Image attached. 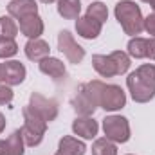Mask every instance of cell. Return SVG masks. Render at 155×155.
Segmentation results:
<instances>
[{"label": "cell", "mask_w": 155, "mask_h": 155, "mask_svg": "<svg viewBox=\"0 0 155 155\" xmlns=\"http://www.w3.org/2000/svg\"><path fill=\"white\" fill-rule=\"evenodd\" d=\"M126 105V96L123 92L121 87L117 85H105L101 87V92H99V107L108 110V112H114L119 110Z\"/></svg>", "instance_id": "cell-6"}, {"label": "cell", "mask_w": 155, "mask_h": 155, "mask_svg": "<svg viewBox=\"0 0 155 155\" xmlns=\"http://www.w3.org/2000/svg\"><path fill=\"white\" fill-rule=\"evenodd\" d=\"M7 11L11 16L22 20L25 16H31V15H38V5L35 0H13L9 5H7Z\"/></svg>", "instance_id": "cell-12"}, {"label": "cell", "mask_w": 155, "mask_h": 155, "mask_svg": "<svg viewBox=\"0 0 155 155\" xmlns=\"http://www.w3.org/2000/svg\"><path fill=\"white\" fill-rule=\"evenodd\" d=\"M143 2H146V4H152V2H153V0H143Z\"/></svg>", "instance_id": "cell-33"}, {"label": "cell", "mask_w": 155, "mask_h": 155, "mask_svg": "<svg viewBox=\"0 0 155 155\" xmlns=\"http://www.w3.org/2000/svg\"><path fill=\"white\" fill-rule=\"evenodd\" d=\"M85 150H87V146L81 141H78L74 137L67 135V137H61V141L58 144L56 155H83Z\"/></svg>", "instance_id": "cell-17"}, {"label": "cell", "mask_w": 155, "mask_h": 155, "mask_svg": "<svg viewBox=\"0 0 155 155\" xmlns=\"http://www.w3.org/2000/svg\"><path fill=\"white\" fill-rule=\"evenodd\" d=\"M152 9H153V11H155V0H153V2H152Z\"/></svg>", "instance_id": "cell-32"}, {"label": "cell", "mask_w": 155, "mask_h": 155, "mask_svg": "<svg viewBox=\"0 0 155 155\" xmlns=\"http://www.w3.org/2000/svg\"><path fill=\"white\" fill-rule=\"evenodd\" d=\"M40 71H41L43 74L51 76L52 79H56V81L63 79L65 74H67V69H65L63 61H60L58 58H51V56L40 61Z\"/></svg>", "instance_id": "cell-15"}, {"label": "cell", "mask_w": 155, "mask_h": 155, "mask_svg": "<svg viewBox=\"0 0 155 155\" xmlns=\"http://www.w3.org/2000/svg\"><path fill=\"white\" fill-rule=\"evenodd\" d=\"M116 18L121 24L123 31L130 36L139 35L144 29V18L139 5L132 0H121L116 5Z\"/></svg>", "instance_id": "cell-1"}, {"label": "cell", "mask_w": 155, "mask_h": 155, "mask_svg": "<svg viewBox=\"0 0 155 155\" xmlns=\"http://www.w3.org/2000/svg\"><path fill=\"white\" fill-rule=\"evenodd\" d=\"M135 74L141 78L143 81H146L148 85H152L155 88V65H150V63L141 65V67L135 71Z\"/></svg>", "instance_id": "cell-24"}, {"label": "cell", "mask_w": 155, "mask_h": 155, "mask_svg": "<svg viewBox=\"0 0 155 155\" xmlns=\"http://www.w3.org/2000/svg\"><path fill=\"white\" fill-rule=\"evenodd\" d=\"M92 155H117V148L110 139L103 137L92 144Z\"/></svg>", "instance_id": "cell-19"}, {"label": "cell", "mask_w": 155, "mask_h": 155, "mask_svg": "<svg viewBox=\"0 0 155 155\" xmlns=\"http://www.w3.org/2000/svg\"><path fill=\"white\" fill-rule=\"evenodd\" d=\"M0 83H2V63H0Z\"/></svg>", "instance_id": "cell-31"}, {"label": "cell", "mask_w": 155, "mask_h": 155, "mask_svg": "<svg viewBox=\"0 0 155 155\" xmlns=\"http://www.w3.org/2000/svg\"><path fill=\"white\" fill-rule=\"evenodd\" d=\"M13 101V90L7 85H0V105H7Z\"/></svg>", "instance_id": "cell-25"}, {"label": "cell", "mask_w": 155, "mask_h": 155, "mask_svg": "<svg viewBox=\"0 0 155 155\" xmlns=\"http://www.w3.org/2000/svg\"><path fill=\"white\" fill-rule=\"evenodd\" d=\"M0 155H11V148L7 141H0Z\"/></svg>", "instance_id": "cell-28"}, {"label": "cell", "mask_w": 155, "mask_h": 155, "mask_svg": "<svg viewBox=\"0 0 155 155\" xmlns=\"http://www.w3.org/2000/svg\"><path fill=\"white\" fill-rule=\"evenodd\" d=\"M58 49L67 56V60L71 63H81V60L85 58V49L81 45H78L76 40L72 38V35L69 31H61L58 35Z\"/></svg>", "instance_id": "cell-7"}, {"label": "cell", "mask_w": 155, "mask_h": 155, "mask_svg": "<svg viewBox=\"0 0 155 155\" xmlns=\"http://www.w3.org/2000/svg\"><path fill=\"white\" fill-rule=\"evenodd\" d=\"M29 107H31L36 114H40L47 123H49V121H54L56 116H58V103H56L54 99H47V97H43L41 94H36V92L31 94Z\"/></svg>", "instance_id": "cell-9"}, {"label": "cell", "mask_w": 155, "mask_h": 155, "mask_svg": "<svg viewBox=\"0 0 155 155\" xmlns=\"http://www.w3.org/2000/svg\"><path fill=\"white\" fill-rule=\"evenodd\" d=\"M18 33V25L13 22L11 16H0V38H11L15 40Z\"/></svg>", "instance_id": "cell-21"}, {"label": "cell", "mask_w": 155, "mask_h": 155, "mask_svg": "<svg viewBox=\"0 0 155 155\" xmlns=\"http://www.w3.org/2000/svg\"><path fill=\"white\" fill-rule=\"evenodd\" d=\"M101 87H103V81L94 79V81L85 83L79 88L76 97L72 99V107H74L78 116L88 117V116L94 114V110L99 107V92H101Z\"/></svg>", "instance_id": "cell-3"}, {"label": "cell", "mask_w": 155, "mask_h": 155, "mask_svg": "<svg viewBox=\"0 0 155 155\" xmlns=\"http://www.w3.org/2000/svg\"><path fill=\"white\" fill-rule=\"evenodd\" d=\"M97 121H94L92 117H78L72 123V132L83 139H94L97 135Z\"/></svg>", "instance_id": "cell-13"}, {"label": "cell", "mask_w": 155, "mask_h": 155, "mask_svg": "<svg viewBox=\"0 0 155 155\" xmlns=\"http://www.w3.org/2000/svg\"><path fill=\"white\" fill-rule=\"evenodd\" d=\"M20 31L22 35H25L27 38H38L40 35L43 33V22L38 15H31L20 20Z\"/></svg>", "instance_id": "cell-16"}, {"label": "cell", "mask_w": 155, "mask_h": 155, "mask_svg": "<svg viewBox=\"0 0 155 155\" xmlns=\"http://www.w3.org/2000/svg\"><path fill=\"white\" fill-rule=\"evenodd\" d=\"M25 79V67L20 61H5L2 63V81L7 87L20 85Z\"/></svg>", "instance_id": "cell-10"}, {"label": "cell", "mask_w": 155, "mask_h": 155, "mask_svg": "<svg viewBox=\"0 0 155 155\" xmlns=\"http://www.w3.org/2000/svg\"><path fill=\"white\" fill-rule=\"evenodd\" d=\"M92 65L96 72L103 78H112L117 74H124L130 69V58L123 51H114L112 54H94L92 56Z\"/></svg>", "instance_id": "cell-2"}, {"label": "cell", "mask_w": 155, "mask_h": 155, "mask_svg": "<svg viewBox=\"0 0 155 155\" xmlns=\"http://www.w3.org/2000/svg\"><path fill=\"white\" fill-rule=\"evenodd\" d=\"M58 13H60L63 18H67V20L79 18L81 2H79V0H58Z\"/></svg>", "instance_id": "cell-18"}, {"label": "cell", "mask_w": 155, "mask_h": 155, "mask_svg": "<svg viewBox=\"0 0 155 155\" xmlns=\"http://www.w3.org/2000/svg\"><path fill=\"white\" fill-rule=\"evenodd\" d=\"M4 128H5V117H4L2 112H0V134L4 132Z\"/></svg>", "instance_id": "cell-29"}, {"label": "cell", "mask_w": 155, "mask_h": 155, "mask_svg": "<svg viewBox=\"0 0 155 155\" xmlns=\"http://www.w3.org/2000/svg\"><path fill=\"white\" fill-rule=\"evenodd\" d=\"M146 43L148 40L146 38H132L128 41V54L132 58H146Z\"/></svg>", "instance_id": "cell-20"}, {"label": "cell", "mask_w": 155, "mask_h": 155, "mask_svg": "<svg viewBox=\"0 0 155 155\" xmlns=\"http://www.w3.org/2000/svg\"><path fill=\"white\" fill-rule=\"evenodd\" d=\"M146 58L155 60V38H150L146 43Z\"/></svg>", "instance_id": "cell-27"}, {"label": "cell", "mask_w": 155, "mask_h": 155, "mask_svg": "<svg viewBox=\"0 0 155 155\" xmlns=\"http://www.w3.org/2000/svg\"><path fill=\"white\" fill-rule=\"evenodd\" d=\"M126 85H128V90H130L134 101H137V103H148L150 99H153L155 88L152 85H148L146 81H143L135 72H132L130 76L126 78Z\"/></svg>", "instance_id": "cell-8"}, {"label": "cell", "mask_w": 155, "mask_h": 155, "mask_svg": "<svg viewBox=\"0 0 155 155\" xmlns=\"http://www.w3.org/2000/svg\"><path fill=\"white\" fill-rule=\"evenodd\" d=\"M144 29L148 31V35H152L155 38V13L153 15H148L144 18Z\"/></svg>", "instance_id": "cell-26"}, {"label": "cell", "mask_w": 155, "mask_h": 155, "mask_svg": "<svg viewBox=\"0 0 155 155\" xmlns=\"http://www.w3.org/2000/svg\"><path fill=\"white\" fill-rule=\"evenodd\" d=\"M18 52L16 41L11 38H0V58H11Z\"/></svg>", "instance_id": "cell-23"}, {"label": "cell", "mask_w": 155, "mask_h": 155, "mask_svg": "<svg viewBox=\"0 0 155 155\" xmlns=\"http://www.w3.org/2000/svg\"><path fill=\"white\" fill-rule=\"evenodd\" d=\"M103 132L112 143H126L130 139V124L121 116H108L103 119Z\"/></svg>", "instance_id": "cell-5"}, {"label": "cell", "mask_w": 155, "mask_h": 155, "mask_svg": "<svg viewBox=\"0 0 155 155\" xmlns=\"http://www.w3.org/2000/svg\"><path fill=\"white\" fill-rule=\"evenodd\" d=\"M40 2H43V4H52V2H56V0H40Z\"/></svg>", "instance_id": "cell-30"}, {"label": "cell", "mask_w": 155, "mask_h": 155, "mask_svg": "<svg viewBox=\"0 0 155 155\" xmlns=\"http://www.w3.org/2000/svg\"><path fill=\"white\" fill-rule=\"evenodd\" d=\"M24 126L20 128L22 132V137H24V143L27 146H38L45 135V130H47V121L43 117L36 114L29 105L24 108Z\"/></svg>", "instance_id": "cell-4"}, {"label": "cell", "mask_w": 155, "mask_h": 155, "mask_svg": "<svg viewBox=\"0 0 155 155\" xmlns=\"http://www.w3.org/2000/svg\"><path fill=\"white\" fill-rule=\"evenodd\" d=\"M101 22H97V20H94V18H90V16H81V18H78L76 22V31L79 36H83V38L87 40H94L99 36V33H101Z\"/></svg>", "instance_id": "cell-11"}, {"label": "cell", "mask_w": 155, "mask_h": 155, "mask_svg": "<svg viewBox=\"0 0 155 155\" xmlns=\"http://www.w3.org/2000/svg\"><path fill=\"white\" fill-rule=\"evenodd\" d=\"M87 16H90V18H94V20H97V22L103 24V22H107V18H108V9H107V5H105L103 2H94V4L88 5Z\"/></svg>", "instance_id": "cell-22"}, {"label": "cell", "mask_w": 155, "mask_h": 155, "mask_svg": "<svg viewBox=\"0 0 155 155\" xmlns=\"http://www.w3.org/2000/svg\"><path fill=\"white\" fill-rule=\"evenodd\" d=\"M49 52H51V47L45 40L33 38L25 43V56L33 61H41V60L49 58Z\"/></svg>", "instance_id": "cell-14"}]
</instances>
